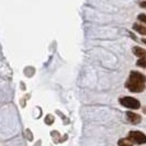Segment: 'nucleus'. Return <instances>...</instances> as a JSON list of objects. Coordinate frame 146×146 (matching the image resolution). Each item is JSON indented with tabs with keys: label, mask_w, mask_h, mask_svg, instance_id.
Here are the masks:
<instances>
[{
	"label": "nucleus",
	"mask_w": 146,
	"mask_h": 146,
	"mask_svg": "<svg viewBox=\"0 0 146 146\" xmlns=\"http://www.w3.org/2000/svg\"><path fill=\"white\" fill-rule=\"evenodd\" d=\"M127 137L133 142V144L142 145V144H145L146 143V135L144 133H142V132H139V131L130 132Z\"/></svg>",
	"instance_id": "obj_3"
},
{
	"label": "nucleus",
	"mask_w": 146,
	"mask_h": 146,
	"mask_svg": "<svg viewBox=\"0 0 146 146\" xmlns=\"http://www.w3.org/2000/svg\"><path fill=\"white\" fill-rule=\"evenodd\" d=\"M133 29H134V31H136L139 34L146 35V27H144V25H139L137 23H135V24H133Z\"/></svg>",
	"instance_id": "obj_6"
},
{
	"label": "nucleus",
	"mask_w": 146,
	"mask_h": 146,
	"mask_svg": "<svg viewBox=\"0 0 146 146\" xmlns=\"http://www.w3.org/2000/svg\"><path fill=\"white\" fill-rule=\"evenodd\" d=\"M126 117L129 120V122H131L132 124H139V122L142 121V117L137 113H134V112H127L126 113Z\"/></svg>",
	"instance_id": "obj_4"
},
{
	"label": "nucleus",
	"mask_w": 146,
	"mask_h": 146,
	"mask_svg": "<svg viewBox=\"0 0 146 146\" xmlns=\"http://www.w3.org/2000/svg\"><path fill=\"white\" fill-rule=\"evenodd\" d=\"M142 42L144 44H146V38H142Z\"/></svg>",
	"instance_id": "obj_11"
},
{
	"label": "nucleus",
	"mask_w": 146,
	"mask_h": 146,
	"mask_svg": "<svg viewBox=\"0 0 146 146\" xmlns=\"http://www.w3.org/2000/svg\"><path fill=\"white\" fill-rule=\"evenodd\" d=\"M136 65L139 67H143V68H146V59H139L136 62Z\"/></svg>",
	"instance_id": "obj_8"
},
{
	"label": "nucleus",
	"mask_w": 146,
	"mask_h": 146,
	"mask_svg": "<svg viewBox=\"0 0 146 146\" xmlns=\"http://www.w3.org/2000/svg\"><path fill=\"white\" fill-rule=\"evenodd\" d=\"M120 103L125 107V108H129L132 110H136L141 108V103L137 99L135 98H132V97H123L120 99Z\"/></svg>",
	"instance_id": "obj_2"
},
{
	"label": "nucleus",
	"mask_w": 146,
	"mask_h": 146,
	"mask_svg": "<svg viewBox=\"0 0 146 146\" xmlns=\"http://www.w3.org/2000/svg\"><path fill=\"white\" fill-rule=\"evenodd\" d=\"M117 145H119V146H133L134 144H133V142H132L129 137H125V139H119Z\"/></svg>",
	"instance_id": "obj_7"
},
{
	"label": "nucleus",
	"mask_w": 146,
	"mask_h": 146,
	"mask_svg": "<svg viewBox=\"0 0 146 146\" xmlns=\"http://www.w3.org/2000/svg\"><path fill=\"white\" fill-rule=\"evenodd\" d=\"M146 77L139 72H131L129 79L125 82V87L132 92H142L145 88Z\"/></svg>",
	"instance_id": "obj_1"
},
{
	"label": "nucleus",
	"mask_w": 146,
	"mask_h": 146,
	"mask_svg": "<svg viewBox=\"0 0 146 146\" xmlns=\"http://www.w3.org/2000/svg\"><path fill=\"white\" fill-rule=\"evenodd\" d=\"M137 18H139V21L143 22V23H145V24H146V15H144V13H141Z\"/></svg>",
	"instance_id": "obj_9"
},
{
	"label": "nucleus",
	"mask_w": 146,
	"mask_h": 146,
	"mask_svg": "<svg viewBox=\"0 0 146 146\" xmlns=\"http://www.w3.org/2000/svg\"><path fill=\"white\" fill-rule=\"evenodd\" d=\"M133 53L139 59H146V51L144 48L139 47V46H135V47H133Z\"/></svg>",
	"instance_id": "obj_5"
},
{
	"label": "nucleus",
	"mask_w": 146,
	"mask_h": 146,
	"mask_svg": "<svg viewBox=\"0 0 146 146\" xmlns=\"http://www.w3.org/2000/svg\"><path fill=\"white\" fill-rule=\"evenodd\" d=\"M139 6L142 8H146V1H142V2H139Z\"/></svg>",
	"instance_id": "obj_10"
}]
</instances>
